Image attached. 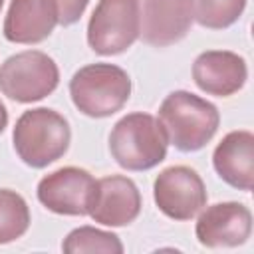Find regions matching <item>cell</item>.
I'll list each match as a JSON object with an SVG mask.
<instances>
[{"instance_id": "17", "label": "cell", "mask_w": 254, "mask_h": 254, "mask_svg": "<svg viewBox=\"0 0 254 254\" xmlns=\"http://www.w3.org/2000/svg\"><path fill=\"white\" fill-rule=\"evenodd\" d=\"M192 20L208 30L232 26L244 12L246 0H190Z\"/></svg>"}, {"instance_id": "10", "label": "cell", "mask_w": 254, "mask_h": 254, "mask_svg": "<svg viewBox=\"0 0 254 254\" xmlns=\"http://www.w3.org/2000/svg\"><path fill=\"white\" fill-rule=\"evenodd\" d=\"M192 79L206 95L228 97L240 91L248 79V67L242 56L228 50H208L196 56Z\"/></svg>"}, {"instance_id": "13", "label": "cell", "mask_w": 254, "mask_h": 254, "mask_svg": "<svg viewBox=\"0 0 254 254\" xmlns=\"http://www.w3.org/2000/svg\"><path fill=\"white\" fill-rule=\"evenodd\" d=\"M216 175L238 190L254 187V135L246 129L230 131L212 153Z\"/></svg>"}, {"instance_id": "8", "label": "cell", "mask_w": 254, "mask_h": 254, "mask_svg": "<svg viewBox=\"0 0 254 254\" xmlns=\"http://www.w3.org/2000/svg\"><path fill=\"white\" fill-rule=\"evenodd\" d=\"M153 198L165 216L173 220H190L206 206V187L194 169L175 165L157 175Z\"/></svg>"}, {"instance_id": "9", "label": "cell", "mask_w": 254, "mask_h": 254, "mask_svg": "<svg viewBox=\"0 0 254 254\" xmlns=\"http://www.w3.org/2000/svg\"><path fill=\"white\" fill-rule=\"evenodd\" d=\"M196 238L206 248H234L252 232V212L242 202H216L206 206L196 220Z\"/></svg>"}, {"instance_id": "7", "label": "cell", "mask_w": 254, "mask_h": 254, "mask_svg": "<svg viewBox=\"0 0 254 254\" xmlns=\"http://www.w3.org/2000/svg\"><path fill=\"white\" fill-rule=\"evenodd\" d=\"M97 181L79 167H62L38 183V200L56 214L85 216L95 200Z\"/></svg>"}, {"instance_id": "2", "label": "cell", "mask_w": 254, "mask_h": 254, "mask_svg": "<svg viewBox=\"0 0 254 254\" xmlns=\"http://www.w3.org/2000/svg\"><path fill=\"white\" fill-rule=\"evenodd\" d=\"M12 141L22 163L32 169H44L65 155L71 129L62 113L50 107H36L18 117Z\"/></svg>"}, {"instance_id": "6", "label": "cell", "mask_w": 254, "mask_h": 254, "mask_svg": "<svg viewBox=\"0 0 254 254\" xmlns=\"http://www.w3.org/2000/svg\"><path fill=\"white\" fill-rule=\"evenodd\" d=\"M139 30V0H99L87 24V44L99 56H115L137 42Z\"/></svg>"}, {"instance_id": "15", "label": "cell", "mask_w": 254, "mask_h": 254, "mask_svg": "<svg viewBox=\"0 0 254 254\" xmlns=\"http://www.w3.org/2000/svg\"><path fill=\"white\" fill-rule=\"evenodd\" d=\"M30 228V208L22 194L0 189V244L22 238Z\"/></svg>"}, {"instance_id": "18", "label": "cell", "mask_w": 254, "mask_h": 254, "mask_svg": "<svg viewBox=\"0 0 254 254\" xmlns=\"http://www.w3.org/2000/svg\"><path fill=\"white\" fill-rule=\"evenodd\" d=\"M48 2L54 8L56 20H58L60 26L75 24L83 16V12L89 4V0H48Z\"/></svg>"}, {"instance_id": "4", "label": "cell", "mask_w": 254, "mask_h": 254, "mask_svg": "<svg viewBox=\"0 0 254 254\" xmlns=\"http://www.w3.org/2000/svg\"><path fill=\"white\" fill-rule=\"evenodd\" d=\"M69 95L79 113L103 119L123 109L131 97V77L115 64H89L69 79Z\"/></svg>"}, {"instance_id": "5", "label": "cell", "mask_w": 254, "mask_h": 254, "mask_svg": "<svg viewBox=\"0 0 254 254\" xmlns=\"http://www.w3.org/2000/svg\"><path fill=\"white\" fill-rule=\"evenodd\" d=\"M58 83V64L40 50L14 54L0 65V91L18 103L40 101L54 93Z\"/></svg>"}, {"instance_id": "12", "label": "cell", "mask_w": 254, "mask_h": 254, "mask_svg": "<svg viewBox=\"0 0 254 254\" xmlns=\"http://www.w3.org/2000/svg\"><path fill=\"white\" fill-rule=\"evenodd\" d=\"M141 212V192L123 175H109L97 181L95 200L89 216L103 226H127Z\"/></svg>"}, {"instance_id": "1", "label": "cell", "mask_w": 254, "mask_h": 254, "mask_svg": "<svg viewBox=\"0 0 254 254\" xmlns=\"http://www.w3.org/2000/svg\"><path fill=\"white\" fill-rule=\"evenodd\" d=\"M157 119L165 127L169 143L175 145V149L192 153L202 149L216 135L220 113L214 103L179 89L163 99Z\"/></svg>"}, {"instance_id": "3", "label": "cell", "mask_w": 254, "mask_h": 254, "mask_svg": "<svg viewBox=\"0 0 254 254\" xmlns=\"http://www.w3.org/2000/svg\"><path fill=\"white\" fill-rule=\"evenodd\" d=\"M169 137L161 121L135 111L121 117L109 133V151L115 163L127 171H149L165 161Z\"/></svg>"}, {"instance_id": "11", "label": "cell", "mask_w": 254, "mask_h": 254, "mask_svg": "<svg viewBox=\"0 0 254 254\" xmlns=\"http://www.w3.org/2000/svg\"><path fill=\"white\" fill-rule=\"evenodd\" d=\"M190 26V0H143L139 36L149 46H173L189 34Z\"/></svg>"}, {"instance_id": "14", "label": "cell", "mask_w": 254, "mask_h": 254, "mask_svg": "<svg viewBox=\"0 0 254 254\" xmlns=\"http://www.w3.org/2000/svg\"><path fill=\"white\" fill-rule=\"evenodd\" d=\"M58 26L48 0H12L4 18V38L14 44H40Z\"/></svg>"}, {"instance_id": "16", "label": "cell", "mask_w": 254, "mask_h": 254, "mask_svg": "<svg viewBox=\"0 0 254 254\" xmlns=\"http://www.w3.org/2000/svg\"><path fill=\"white\" fill-rule=\"evenodd\" d=\"M62 250L67 254H83V252H103V254H121L123 242L117 234L99 230L95 226H79L73 228L62 242Z\"/></svg>"}, {"instance_id": "20", "label": "cell", "mask_w": 254, "mask_h": 254, "mask_svg": "<svg viewBox=\"0 0 254 254\" xmlns=\"http://www.w3.org/2000/svg\"><path fill=\"white\" fill-rule=\"evenodd\" d=\"M2 6H4V0H0V10H2Z\"/></svg>"}, {"instance_id": "19", "label": "cell", "mask_w": 254, "mask_h": 254, "mask_svg": "<svg viewBox=\"0 0 254 254\" xmlns=\"http://www.w3.org/2000/svg\"><path fill=\"white\" fill-rule=\"evenodd\" d=\"M6 125H8V109H6V105L0 101V133L6 129Z\"/></svg>"}]
</instances>
